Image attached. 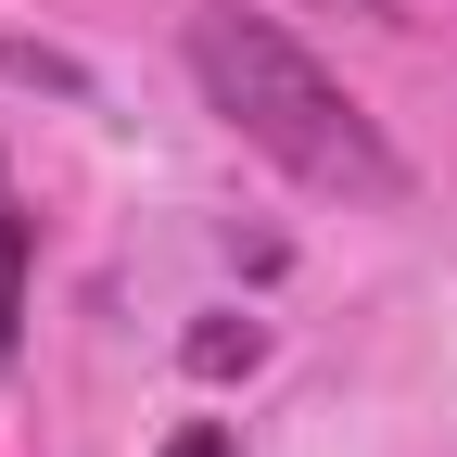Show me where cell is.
I'll return each mask as SVG.
<instances>
[{
    "mask_svg": "<svg viewBox=\"0 0 457 457\" xmlns=\"http://www.w3.org/2000/svg\"><path fill=\"white\" fill-rule=\"evenodd\" d=\"M191 77H204V102L279 165V179H305L330 204H407V153L369 128V102L343 89L293 26L242 13V0H204L191 13Z\"/></svg>",
    "mask_w": 457,
    "mask_h": 457,
    "instance_id": "obj_1",
    "label": "cell"
},
{
    "mask_svg": "<svg viewBox=\"0 0 457 457\" xmlns=\"http://www.w3.org/2000/svg\"><path fill=\"white\" fill-rule=\"evenodd\" d=\"M13 343H26V216L0 204V369H13Z\"/></svg>",
    "mask_w": 457,
    "mask_h": 457,
    "instance_id": "obj_2",
    "label": "cell"
},
{
    "mask_svg": "<svg viewBox=\"0 0 457 457\" xmlns=\"http://www.w3.org/2000/svg\"><path fill=\"white\" fill-rule=\"evenodd\" d=\"M254 356H267V330H254V318H204V330H191V369H204V381L254 369Z\"/></svg>",
    "mask_w": 457,
    "mask_h": 457,
    "instance_id": "obj_3",
    "label": "cell"
},
{
    "mask_svg": "<svg viewBox=\"0 0 457 457\" xmlns=\"http://www.w3.org/2000/svg\"><path fill=\"white\" fill-rule=\"evenodd\" d=\"M165 457H242V445H228L216 420H191V432H165Z\"/></svg>",
    "mask_w": 457,
    "mask_h": 457,
    "instance_id": "obj_4",
    "label": "cell"
}]
</instances>
